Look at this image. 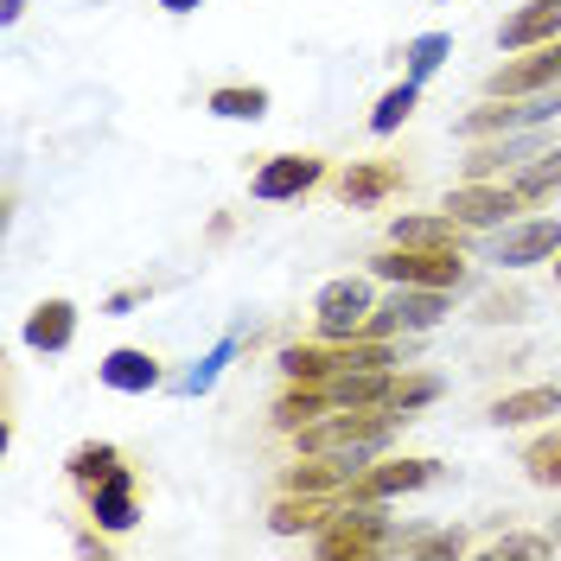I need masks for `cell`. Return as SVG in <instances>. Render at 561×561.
Wrapping results in <instances>:
<instances>
[{
    "label": "cell",
    "instance_id": "1",
    "mask_svg": "<svg viewBox=\"0 0 561 561\" xmlns=\"http://www.w3.org/2000/svg\"><path fill=\"white\" fill-rule=\"evenodd\" d=\"M409 415H396V409H332V415L307 421V427H294L300 434V454H345V459H370L383 454L389 440H396V427Z\"/></svg>",
    "mask_w": 561,
    "mask_h": 561
},
{
    "label": "cell",
    "instance_id": "2",
    "mask_svg": "<svg viewBox=\"0 0 561 561\" xmlns=\"http://www.w3.org/2000/svg\"><path fill=\"white\" fill-rule=\"evenodd\" d=\"M396 351L389 339H332V345H287L280 351V377L287 383H325V377H345V370H389Z\"/></svg>",
    "mask_w": 561,
    "mask_h": 561
},
{
    "label": "cell",
    "instance_id": "3",
    "mask_svg": "<svg viewBox=\"0 0 561 561\" xmlns=\"http://www.w3.org/2000/svg\"><path fill=\"white\" fill-rule=\"evenodd\" d=\"M370 275L377 280H396V287H447L459 294L472 268L454 243H389L383 255H370Z\"/></svg>",
    "mask_w": 561,
    "mask_h": 561
},
{
    "label": "cell",
    "instance_id": "4",
    "mask_svg": "<svg viewBox=\"0 0 561 561\" xmlns=\"http://www.w3.org/2000/svg\"><path fill=\"white\" fill-rule=\"evenodd\" d=\"M396 549V529H389L383 504H351L332 517L325 529H313V556L319 561H370Z\"/></svg>",
    "mask_w": 561,
    "mask_h": 561
},
{
    "label": "cell",
    "instance_id": "5",
    "mask_svg": "<svg viewBox=\"0 0 561 561\" xmlns=\"http://www.w3.org/2000/svg\"><path fill=\"white\" fill-rule=\"evenodd\" d=\"M454 307V294L447 287H396L377 313L364 319V339H389V332H427V325H440Z\"/></svg>",
    "mask_w": 561,
    "mask_h": 561
},
{
    "label": "cell",
    "instance_id": "6",
    "mask_svg": "<svg viewBox=\"0 0 561 561\" xmlns=\"http://www.w3.org/2000/svg\"><path fill=\"white\" fill-rule=\"evenodd\" d=\"M561 115V83L556 90H536V96H491L485 108H472L459 122V135H511V128H542Z\"/></svg>",
    "mask_w": 561,
    "mask_h": 561
},
{
    "label": "cell",
    "instance_id": "7",
    "mask_svg": "<svg viewBox=\"0 0 561 561\" xmlns=\"http://www.w3.org/2000/svg\"><path fill=\"white\" fill-rule=\"evenodd\" d=\"M511 210H524L517 185L466 179V185H454V192H447V217H454L459 230H497V224H511Z\"/></svg>",
    "mask_w": 561,
    "mask_h": 561
},
{
    "label": "cell",
    "instance_id": "8",
    "mask_svg": "<svg viewBox=\"0 0 561 561\" xmlns=\"http://www.w3.org/2000/svg\"><path fill=\"white\" fill-rule=\"evenodd\" d=\"M434 459H383V466H364L357 479L345 485L351 504H389V497H409V491H427L434 485Z\"/></svg>",
    "mask_w": 561,
    "mask_h": 561
},
{
    "label": "cell",
    "instance_id": "9",
    "mask_svg": "<svg viewBox=\"0 0 561 561\" xmlns=\"http://www.w3.org/2000/svg\"><path fill=\"white\" fill-rule=\"evenodd\" d=\"M313 313H319V325H325V339H357V332H364V319L377 313L370 280H357V275L325 280V287H319V300H313Z\"/></svg>",
    "mask_w": 561,
    "mask_h": 561
},
{
    "label": "cell",
    "instance_id": "10",
    "mask_svg": "<svg viewBox=\"0 0 561 561\" xmlns=\"http://www.w3.org/2000/svg\"><path fill=\"white\" fill-rule=\"evenodd\" d=\"M319 179H325V160H319V153H275V160H262V167H255L249 192H255L262 205H287V198L313 192Z\"/></svg>",
    "mask_w": 561,
    "mask_h": 561
},
{
    "label": "cell",
    "instance_id": "11",
    "mask_svg": "<svg viewBox=\"0 0 561 561\" xmlns=\"http://www.w3.org/2000/svg\"><path fill=\"white\" fill-rule=\"evenodd\" d=\"M561 83V38L549 45H529L524 58H511L504 70H491L485 96H536V90H556Z\"/></svg>",
    "mask_w": 561,
    "mask_h": 561
},
{
    "label": "cell",
    "instance_id": "12",
    "mask_svg": "<svg viewBox=\"0 0 561 561\" xmlns=\"http://www.w3.org/2000/svg\"><path fill=\"white\" fill-rule=\"evenodd\" d=\"M561 255V217H529V224H511L497 249H491V262H504V268H536V262H556Z\"/></svg>",
    "mask_w": 561,
    "mask_h": 561
},
{
    "label": "cell",
    "instance_id": "13",
    "mask_svg": "<svg viewBox=\"0 0 561 561\" xmlns=\"http://www.w3.org/2000/svg\"><path fill=\"white\" fill-rule=\"evenodd\" d=\"M83 497H90V517H96V529H135V524H140V504H135V466H115L108 479L83 485Z\"/></svg>",
    "mask_w": 561,
    "mask_h": 561
},
{
    "label": "cell",
    "instance_id": "14",
    "mask_svg": "<svg viewBox=\"0 0 561 561\" xmlns=\"http://www.w3.org/2000/svg\"><path fill=\"white\" fill-rule=\"evenodd\" d=\"M549 38H561V0H524L497 26V45L504 51H529V45H549Z\"/></svg>",
    "mask_w": 561,
    "mask_h": 561
},
{
    "label": "cell",
    "instance_id": "15",
    "mask_svg": "<svg viewBox=\"0 0 561 561\" xmlns=\"http://www.w3.org/2000/svg\"><path fill=\"white\" fill-rule=\"evenodd\" d=\"M402 192V160H357L345 179H339V198L345 205H383Z\"/></svg>",
    "mask_w": 561,
    "mask_h": 561
},
{
    "label": "cell",
    "instance_id": "16",
    "mask_svg": "<svg viewBox=\"0 0 561 561\" xmlns=\"http://www.w3.org/2000/svg\"><path fill=\"white\" fill-rule=\"evenodd\" d=\"M96 377H103L115 396H147V389H160V357L122 345V351H108L103 364H96Z\"/></svg>",
    "mask_w": 561,
    "mask_h": 561
},
{
    "label": "cell",
    "instance_id": "17",
    "mask_svg": "<svg viewBox=\"0 0 561 561\" xmlns=\"http://www.w3.org/2000/svg\"><path fill=\"white\" fill-rule=\"evenodd\" d=\"M33 351H65L77 339V307H70L65 294H51V300H38L33 313H26V332H20Z\"/></svg>",
    "mask_w": 561,
    "mask_h": 561
},
{
    "label": "cell",
    "instance_id": "18",
    "mask_svg": "<svg viewBox=\"0 0 561 561\" xmlns=\"http://www.w3.org/2000/svg\"><path fill=\"white\" fill-rule=\"evenodd\" d=\"M561 415V389L542 383V389H511L491 402V427H529V421H549Z\"/></svg>",
    "mask_w": 561,
    "mask_h": 561
},
{
    "label": "cell",
    "instance_id": "19",
    "mask_svg": "<svg viewBox=\"0 0 561 561\" xmlns=\"http://www.w3.org/2000/svg\"><path fill=\"white\" fill-rule=\"evenodd\" d=\"M205 108L217 122H262L268 115V90L262 83H224V90H210Z\"/></svg>",
    "mask_w": 561,
    "mask_h": 561
},
{
    "label": "cell",
    "instance_id": "20",
    "mask_svg": "<svg viewBox=\"0 0 561 561\" xmlns=\"http://www.w3.org/2000/svg\"><path fill=\"white\" fill-rule=\"evenodd\" d=\"M115 466H128V459H122V447H108V440H83V447H70V459H65L70 485H96Z\"/></svg>",
    "mask_w": 561,
    "mask_h": 561
},
{
    "label": "cell",
    "instance_id": "21",
    "mask_svg": "<svg viewBox=\"0 0 561 561\" xmlns=\"http://www.w3.org/2000/svg\"><path fill=\"white\" fill-rule=\"evenodd\" d=\"M524 479L542 491H561V427H549V434H536L524 447Z\"/></svg>",
    "mask_w": 561,
    "mask_h": 561
},
{
    "label": "cell",
    "instance_id": "22",
    "mask_svg": "<svg viewBox=\"0 0 561 561\" xmlns=\"http://www.w3.org/2000/svg\"><path fill=\"white\" fill-rule=\"evenodd\" d=\"M415 103H421V83L415 77H402L396 90H383V103L370 108V135H396V128L415 115Z\"/></svg>",
    "mask_w": 561,
    "mask_h": 561
},
{
    "label": "cell",
    "instance_id": "23",
    "mask_svg": "<svg viewBox=\"0 0 561 561\" xmlns=\"http://www.w3.org/2000/svg\"><path fill=\"white\" fill-rule=\"evenodd\" d=\"M524 160H536V140H491V147H472L466 173H472V179H491L497 167H524Z\"/></svg>",
    "mask_w": 561,
    "mask_h": 561
},
{
    "label": "cell",
    "instance_id": "24",
    "mask_svg": "<svg viewBox=\"0 0 561 561\" xmlns=\"http://www.w3.org/2000/svg\"><path fill=\"white\" fill-rule=\"evenodd\" d=\"M511 185H517V198H524V205H536V198L561 192V147H556V153H536V160H529Z\"/></svg>",
    "mask_w": 561,
    "mask_h": 561
},
{
    "label": "cell",
    "instance_id": "25",
    "mask_svg": "<svg viewBox=\"0 0 561 561\" xmlns=\"http://www.w3.org/2000/svg\"><path fill=\"white\" fill-rule=\"evenodd\" d=\"M440 377H427V370H415V377H396L389 383V402L383 409H396V415H415V409H427V402H440Z\"/></svg>",
    "mask_w": 561,
    "mask_h": 561
},
{
    "label": "cell",
    "instance_id": "26",
    "mask_svg": "<svg viewBox=\"0 0 561 561\" xmlns=\"http://www.w3.org/2000/svg\"><path fill=\"white\" fill-rule=\"evenodd\" d=\"M447 51H454V38H447V33H421V38H409V51H402V58H409V77H415V83H427L434 70L447 65Z\"/></svg>",
    "mask_w": 561,
    "mask_h": 561
},
{
    "label": "cell",
    "instance_id": "27",
    "mask_svg": "<svg viewBox=\"0 0 561 561\" xmlns=\"http://www.w3.org/2000/svg\"><path fill=\"white\" fill-rule=\"evenodd\" d=\"M454 217H396L389 224V243H454Z\"/></svg>",
    "mask_w": 561,
    "mask_h": 561
},
{
    "label": "cell",
    "instance_id": "28",
    "mask_svg": "<svg viewBox=\"0 0 561 561\" xmlns=\"http://www.w3.org/2000/svg\"><path fill=\"white\" fill-rule=\"evenodd\" d=\"M396 549H402V556H427V561H447V556H466V536H459V529H434V536H402Z\"/></svg>",
    "mask_w": 561,
    "mask_h": 561
},
{
    "label": "cell",
    "instance_id": "29",
    "mask_svg": "<svg viewBox=\"0 0 561 561\" xmlns=\"http://www.w3.org/2000/svg\"><path fill=\"white\" fill-rule=\"evenodd\" d=\"M556 556V536H497L485 561H542Z\"/></svg>",
    "mask_w": 561,
    "mask_h": 561
},
{
    "label": "cell",
    "instance_id": "30",
    "mask_svg": "<svg viewBox=\"0 0 561 561\" xmlns=\"http://www.w3.org/2000/svg\"><path fill=\"white\" fill-rule=\"evenodd\" d=\"M524 307H529V300L517 294V287H491L472 319H479V325H511V319H524Z\"/></svg>",
    "mask_w": 561,
    "mask_h": 561
},
{
    "label": "cell",
    "instance_id": "31",
    "mask_svg": "<svg viewBox=\"0 0 561 561\" xmlns=\"http://www.w3.org/2000/svg\"><path fill=\"white\" fill-rule=\"evenodd\" d=\"M230 351H237V345H217V351H210V357H205V364H198V370H192V377H185L179 389H210V383H217V370L230 364Z\"/></svg>",
    "mask_w": 561,
    "mask_h": 561
},
{
    "label": "cell",
    "instance_id": "32",
    "mask_svg": "<svg viewBox=\"0 0 561 561\" xmlns=\"http://www.w3.org/2000/svg\"><path fill=\"white\" fill-rule=\"evenodd\" d=\"M153 7H167V13H198L205 0H153Z\"/></svg>",
    "mask_w": 561,
    "mask_h": 561
},
{
    "label": "cell",
    "instance_id": "33",
    "mask_svg": "<svg viewBox=\"0 0 561 561\" xmlns=\"http://www.w3.org/2000/svg\"><path fill=\"white\" fill-rule=\"evenodd\" d=\"M20 13H26V0H0V20H7V26H13Z\"/></svg>",
    "mask_w": 561,
    "mask_h": 561
},
{
    "label": "cell",
    "instance_id": "34",
    "mask_svg": "<svg viewBox=\"0 0 561 561\" xmlns=\"http://www.w3.org/2000/svg\"><path fill=\"white\" fill-rule=\"evenodd\" d=\"M556 287H561V255H556Z\"/></svg>",
    "mask_w": 561,
    "mask_h": 561
},
{
    "label": "cell",
    "instance_id": "35",
    "mask_svg": "<svg viewBox=\"0 0 561 561\" xmlns=\"http://www.w3.org/2000/svg\"><path fill=\"white\" fill-rule=\"evenodd\" d=\"M556 542H561V517H556Z\"/></svg>",
    "mask_w": 561,
    "mask_h": 561
}]
</instances>
